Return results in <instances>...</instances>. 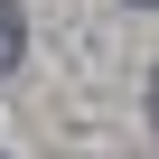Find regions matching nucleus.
Returning <instances> with one entry per match:
<instances>
[{"instance_id":"obj_1","label":"nucleus","mask_w":159,"mask_h":159,"mask_svg":"<svg viewBox=\"0 0 159 159\" xmlns=\"http://www.w3.org/2000/svg\"><path fill=\"white\" fill-rule=\"evenodd\" d=\"M19 47H28V28H19V0H0V75L19 66Z\"/></svg>"},{"instance_id":"obj_2","label":"nucleus","mask_w":159,"mask_h":159,"mask_svg":"<svg viewBox=\"0 0 159 159\" xmlns=\"http://www.w3.org/2000/svg\"><path fill=\"white\" fill-rule=\"evenodd\" d=\"M150 131H159V75H150Z\"/></svg>"},{"instance_id":"obj_3","label":"nucleus","mask_w":159,"mask_h":159,"mask_svg":"<svg viewBox=\"0 0 159 159\" xmlns=\"http://www.w3.org/2000/svg\"><path fill=\"white\" fill-rule=\"evenodd\" d=\"M140 10H159V0H140Z\"/></svg>"}]
</instances>
